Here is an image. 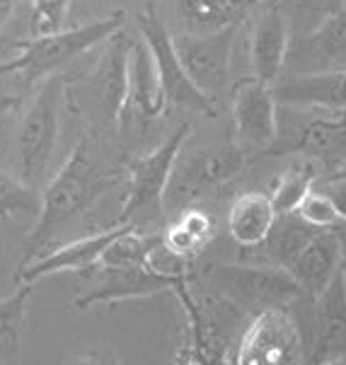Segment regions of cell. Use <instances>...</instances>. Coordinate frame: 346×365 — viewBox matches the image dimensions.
Here are the masks:
<instances>
[{"mask_svg": "<svg viewBox=\"0 0 346 365\" xmlns=\"http://www.w3.org/2000/svg\"><path fill=\"white\" fill-rule=\"evenodd\" d=\"M112 184V172L104 167L90 135H83L73 145L71 155L61 165V170L39 194V215H36L34 227L24 240L22 264L44 255L54 232H58V227H63L68 220L78 218L83 210L95 206V201H100Z\"/></svg>", "mask_w": 346, "mask_h": 365, "instance_id": "6da1fadb", "label": "cell"}, {"mask_svg": "<svg viewBox=\"0 0 346 365\" xmlns=\"http://www.w3.org/2000/svg\"><path fill=\"white\" fill-rule=\"evenodd\" d=\"M172 293L177 295L184 312V339L177 351V365H228L235 361V349L240 344V324L247 312L225 300L223 295L196 298L191 293V281L177 283Z\"/></svg>", "mask_w": 346, "mask_h": 365, "instance_id": "7a4b0ae2", "label": "cell"}, {"mask_svg": "<svg viewBox=\"0 0 346 365\" xmlns=\"http://www.w3.org/2000/svg\"><path fill=\"white\" fill-rule=\"evenodd\" d=\"M123 22H126L123 12H114V15L100 17V20L76 29H63L56 34H36L17 44L20 51L15 53V58L0 66V76H20L29 83L56 76L58 68L71 63L73 58H78L90 48L102 46L109 36L121 32Z\"/></svg>", "mask_w": 346, "mask_h": 365, "instance_id": "3957f363", "label": "cell"}, {"mask_svg": "<svg viewBox=\"0 0 346 365\" xmlns=\"http://www.w3.org/2000/svg\"><path fill=\"white\" fill-rule=\"evenodd\" d=\"M61 95H63V80L58 73L44 78L17 123L15 145H12L15 175L29 187H36L44 179L56 153Z\"/></svg>", "mask_w": 346, "mask_h": 365, "instance_id": "277c9868", "label": "cell"}, {"mask_svg": "<svg viewBox=\"0 0 346 365\" xmlns=\"http://www.w3.org/2000/svg\"><path fill=\"white\" fill-rule=\"evenodd\" d=\"M189 133V123H182L156 150L128 160L126 177H123L126 194H123L121 210L116 215L114 225H123V222L141 225V220L160 215L165 196L170 191V182L172 175H175L179 153H182L184 143H187Z\"/></svg>", "mask_w": 346, "mask_h": 365, "instance_id": "5b68a950", "label": "cell"}, {"mask_svg": "<svg viewBox=\"0 0 346 365\" xmlns=\"http://www.w3.org/2000/svg\"><path fill=\"white\" fill-rule=\"evenodd\" d=\"M206 278L215 293L238 305L247 314H262L274 307H293L302 300V290L288 269L274 264H211Z\"/></svg>", "mask_w": 346, "mask_h": 365, "instance_id": "8992f818", "label": "cell"}, {"mask_svg": "<svg viewBox=\"0 0 346 365\" xmlns=\"http://www.w3.org/2000/svg\"><path fill=\"white\" fill-rule=\"evenodd\" d=\"M307 346L290 307H274L247 324L235 349V365H305Z\"/></svg>", "mask_w": 346, "mask_h": 365, "instance_id": "52a82bcc", "label": "cell"}, {"mask_svg": "<svg viewBox=\"0 0 346 365\" xmlns=\"http://www.w3.org/2000/svg\"><path fill=\"white\" fill-rule=\"evenodd\" d=\"M136 22H138L141 39L146 41V46L151 48V53H153V61H156L160 83H163V88H165L170 107L201 111V114H215V102L208 100V97L191 83V78L187 76V71H184L182 61H179V56H177V48H175V39H172L170 29L165 27V22L160 20L156 8H153V5L143 8Z\"/></svg>", "mask_w": 346, "mask_h": 365, "instance_id": "ba28073f", "label": "cell"}, {"mask_svg": "<svg viewBox=\"0 0 346 365\" xmlns=\"http://www.w3.org/2000/svg\"><path fill=\"white\" fill-rule=\"evenodd\" d=\"M235 27L213 29V32H182L172 34L177 56L191 83L199 88L208 100H218L220 92L228 90L230 78V58L235 44Z\"/></svg>", "mask_w": 346, "mask_h": 365, "instance_id": "9c48e42d", "label": "cell"}, {"mask_svg": "<svg viewBox=\"0 0 346 365\" xmlns=\"http://www.w3.org/2000/svg\"><path fill=\"white\" fill-rule=\"evenodd\" d=\"M230 114L235 143L250 153L269 150L279 138V102L274 85L259 78H245L230 88Z\"/></svg>", "mask_w": 346, "mask_h": 365, "instance_id": "30bf717a", "label": "cell"}, {"mask_svg": "<svg viewBox=\"0 0 346 365\" xmlns=\"http://www.w3.org/2000/svg\"><path fill=\"white\" fill-rule=\"evenodd\" d=\"M252 153L247 148L233 143H220L213 148L196 150L184 165L175 167L170 189L177 199L189 201L201 194H208L215 187H223L233 177H238L247 165Z\"/></svg>", "mask_w": 346, "mask_h": 365, "instance_id": "8fae6325", "label": "cell"}, {"mask_svg": "<svg viewBox=\"0 0 346 365\" xmlns=\"http://www.w3.org/2000/svg\"><path fill=\"white\" fill-rule=\"evenodd\" d=\"M288 76L346 71V5L320 24L315 32L290 36Z\"/></svg>", "mask_w": 346, "mask_h": 365, "instance_id": "7c38bea8", "label": "cell"}, {"mask_svg": "<svg viewBox=\"0 0 346 365\" xmlns=\"http://www.w3.org/2000/svg\"><path fill=\"white\" fill-rule=\"evenodd\" d=\"M279 107V138L276 150L298 153H325L337 148L346 135V109H293Z\"/></svg>", "mask_w": 346, "mask_h": 365, "instance_id": "4fadbf2b", "label": "cell"}, {"mask_svg": "<svg viewBox=\"0 0 346 365\" xmlns=\"http://www.w3.org/2000/svg\"><path fill=\"white\" fill-rule=\"evenodd\" d=\"M97 283L76 300L78 310H90L102 302H126V300H143L151 295L175 290L177 283L191 281V278H175L160 276L148 266H97Z\"/></svg>", "mask_w": 346, "mask_h": 365, "instance_id": "5bb4252c", "label": "cell"}, {"mask_svg": "<svg viewBox=\"0 0 346 365\" xmlns=\"http://www.w3.org/2000/svg\"><path fill=\"white\" fill-rule=\"evenodd\" d=\"M346 361V288L342 276L312 300V341L305 365Z\"/></svg>", "mask_w": 346, "mask_h": 365, "instance_id": "9a60e30c", "label": "cell"}, {"mask_svg": "<svg viewBox=\"0 0 346 365\" xmlns=\"http://www.w3.org/2000/svg\"><path fill=\"white\" fill-rule=\"evenodd\" d=\"M128 222L123 225H114L109 230H102L97 235H88L83 240H76V242H68L58 250L49 252V255H41L32 259V262L22 264L20 271H17V281L20 283H36L46 276L54 274H63V271H88V269H97L102 262V255L107 252V247L114 242L119 235L126 230Z\"/></svg>", "mask_w": 346, "mask_h": 365, "instance_id": "2e32d148", "label": "cell"}, {"mask_svg": "<svg viewBox=\"0 0 346 365\" xmlns=\"http://www.w3.org/2000/svg\"><path fill=\"white\" fill-rule=\"evenodd\" d=\"M131 44L128 34L116 32L104 41V51L97 61L92 83L97 88L102 111L109 123L121 126L126 121V107H128V58H131Z\"/></svg>", "mask_w": 346, "mask_h": 365, "instance_id": "e0dca14e", "label": "cell"}, {"mask_svg": "<svg viewBox=\"0 0 346 365\" xmlns=\"http://www.w3.org/2000/svg\"><path fill=\"white\" fill-rule=\"evenodd\" d=\"M290 46V29L286 22V15L281 12L279 3H271L269 8L262 10L257 17L255 29L250 39V63L255 71V78H259L267 85H276L286 71Z\"/></svg>", "mask_w": 346, "mask_h": 365, "instance_id": "ac0fdd59", "label": "cell"}, {"mask_svg": "<svg viewBox=\"0 0 346 365\" xmlns=\"http://www.w3.org/2000/svg\"><path fill=\"white\" fill-rule=\"evenodd\" d=\"M293 281L298 283L305 300H317L339 278L342 271V247L335 230H320L312 242L288 266Z\"/></svg>", "mask_w": 346, "mask_h": 365, "instance_id": "d6986e66", "label": "cell"}, {"mask_svg": "<svg viewBox=\"0 0 346 365\" xmlns=\"http://www.w3.org/2000/svg\"><path fill=\"white\" fill-rule=\"evenodd\" d=\"M279 107L293 109H346V71L315 73V76H288L274 85Z\"/></svg>", "mask_w": 346, "mask_h": 365, "instance_id": "ffe728a7", "label": "cell"}, {"mask_svg": "<svg viewBox=\"0 0 346 365\" xmlns=\"http://www.w3.org/2000/svg\"><path fill=\"white\" fill-rule=\"evenodd\" d=\"M170 109L168 95L160 83L156 61L143 39H133L128 58V107L126 116L160 119Z\"/></svg>", "mask_w": 346, "mask_h": 365, "instance_id": "44dd1931", "label": "cell"}, {"mask_svg": "<svg viewBox=\"0 0 346 365\" xmlns=\"http://www.w3.org/2000/svg\"><path fill=\"white\" fill-rule=\"evenodd\" d=\"M276 208L264 191H245L228 210V232L243 250H257L264 245L271 225L276 222Z\"/></svg>", "mask_w": 346, "mask_h": 365, "instance_id": "7402d4cb", "label": "cell"}, {"mask_svg": "<svg viewBox=\"0 0 346 365\" xmlns=\"http://www.w3.org/2000/svg\"><path fill=\"white\" fill-rule=\"evenodd\" d=\"M320 230H315L312 225H307L298 213H279L276 222L271 225V230L264 240L262 250L267 255L269 264L288 269L295 262V257L312 242V237Z\"/></svg>", "mask_w": 346, "mask_h": 365, "instance_id": "603a6c76", "label": "cell"}, {"mask_svg": "<svg viewBox=\"0 0 346 365\" xmlns=\"http://www.w3.org/2000/svg\"><path fill=\"white\" fill-rule=\"evenodd\" d=\"M213 235H215V220L211 215L201 208H187L179 215L175 225L163 235V240L175 255L194 262L203 247L211 242Z\"/></svg>", "mask_w": 346, "mask_h": 365, "instance_id": "cb8c5ba5", "label": "cell"}, {"mask_svg": "<svg viewBox=\"0 0 346 365\" xmlns=\"http://www.w3.org/2000/svg\"><path fill=\"white\" fill-rule=\"evenodd\" d=\"M34 293V283H20L15 293L0 298V361L12 365L20 356L24 319H27V305Z\"/></svg>", "mask_w": 346, "mask_h": 365, "instance_id": "d4e9b609", "label": "cell"}, {"mask_svg": "<svg viewBox=\"0 0 346 365\" xmlns=\"http://www.w3.org/2000/svg\"><path fill=\"white\" fill-rule=\"evenodd\" d=\"M177 17L187 32H213L230 27V0H175Z\"/></svg>", "mask_w": 346, "mask_h": 365, "instance_id": "484cf974", "label": "cell"}, {"mask_svg": "<svg viewBox=\"0 0 346 365\" xmlns=\"http://www.w3.org/2000/svg\"><path fill=\"white\" fill-rule=\"evenodd\" d=\"M344 5L346 0H279V8L286 15L290 36L315 32L327 17H332Z\"/></svg>", "mask_w": 346, "mask_h": 365, "instance_id": "4316f807", "label": "cell"}, {"mask_svg": "<svg viewBox=\"0 0 346 365\" xmlns=\"http://www.w3.org/2000/svg\"><path fill=\"white\" fill-rule=\"evenodd\" d=\"M39 201L34 187L24 184L17 175L0 170V225L17 218L39 215Z\"/></svg>", "mask_w": 346, "mask_h": 365, "instance_id": "83f0119b", "label": "cell"}, {"mask_svg": "<svg viewBox=\"0 0 346 365\" xmlns=\"http://www.w3.org/2000/svg\"><path fill=\"white\" fill-rule=\"evenodd\" d=\"M315 170L312 165H298L288 170L279 182H276L274 191H271V203H274L276 213H293L305 199V194L315 187Z\"/></svg>", "mask_w": 346, "mask_h": 365, "instance_id": "f1b7e54d", "label": "cell"}, {"mask_svg": "<svg viewBox=\"0 0 346 365\" xmlns=\"http://www.w3.org/2000/svg\"><path fill=\"white\" fill-rule=\"evenodd\" d=\"M293 213H298L315 230H335L339 222H342V215H339L337 206L320 187H312L307 191L305 199L300 201V206Z\"/></svg>", "mask_w": 346, "mask_h": 365, "instance_id": "f546056e", "label": "cell"}, {"mask_svg": "<svg viewBox=\"0 0 346 365\" xmlns=\"http://www.w3.org/2000/svg\"><path fill=\"white\" fill-rule=\"evenodd\" d=\"M73 0H32V36L63 32Z\"/></svg>", "mask_w": 346, "mask_h": 365, "instance_id": "4dcf8cb0", "label": "cell"}, {"mask_svg": "<svg viewBox=\"0 0 346 365\" xmlns=\"http://www.w3.org/2000/svg\"><path fill=\"white\" fill-rule=\"evenodd\" d=\"M68 365H123V363H121V358L116 356V351L97 346V349H90V351H85V354L73 356L71 361H68Z\"/></svg>", "mask_w": 346, "mask_h": 365, "instance_id": "1f68e13d", "label": "cell"}, {"mask_svg": "<svg viewBox=\"0 0 346 365\" xmlns=\"http://www.w3.org/2000/svg\"><path fill=\"white\" fill-rule=\"evenodd\" d=\"M315 187H320L327 196H330L332 203H335L339 210V215H342V222H346V179L330 177L325 184H315Z\"/></svg>", "mask_w": 346, "mask_h": 365, "instance_id": "d6a6232c", "label": "cell"}, {"mask_svg": "<svg viewBox=\"0 0 346 365\" xmlns=\"http://www.w3.org/2000/svg\"><path fill=\"white\" fill-rule=\"evenodd\" d=\"M259 5H264V0H230V15L233 22L238 24L240 20H245L252 10H257Z\"/></svg>", "mask_w": 346, "mask_h": 365, "instance_id": "836d02e7", "label": "cell"}, {"mask_svg": "<svg viewBox=\"0 0 346 365\" xmlns=\"http://www.w3.org/2000/svg\"><path fill=\"white\" fill-rule=\"evenodd\" d=\"M335 232L339 237V247H342V271H339V276H342L344 288H346V222H339L335 227Z\"/></svg>", "mask_w": 346, "mask_h": 365, "instance_id": "e575fe53", "label": "cell"}, {"mask_svg": "<svg viewBox=\"0 0 346 365\" xmlns=\"http://www.w3.org/2000/svg\"><path fill=\"white\" fill-rule=\"evenodd\" d=\"M17 3H20V0H0V32H3L5 24L12 20V15H15V10H17Z\"/></svg>", "mask_w": 346, "mask_h": 365, "instance_id": "d590c367", "label": "cell"}, {"mask_svg": "<svg viewBox=\"0 0 346 365\" xmlns=\"http://www.w3.org/2000/svg\"><path fill=\"white\" fill-rule=\"evenodd\" d=\"M325 365H346V361H335V363H325Z\"/></svg>", "mask_w": 346, "mask_h": 365, "instance_id": "8d00e7d4", "label": "cell"}, {"mask_svg": "<svg viewBox=\"0 0 346 365\" xmlns=\"http://www.w3.org/2000/svg\"><path fill=\"white\" fill-rule=\"evenodd\" d=\"M332 177H342V179H346V170H344V172H339V175H332Z\"/></svg>", "mask_w": 346, "mask_h": 365, "instance_id": "74e56055", "label": "cell"}, {"mask_svg": "<svg viewBox=\"0 0 346 365\" xmlns=\"http://www.w3.org/2000/svg\"><path fill=\"white\" fill-rule=\"evenodd\" d=\"M228 365H235V361H233V363H228Z\"/></svg>", "mask_w": 346, "mask_h": 365, "instance_id": "f35d334b", "label": "cell"}, {"mask_svg": "<svg viewBox=\"0 0 346 365\" xmlns=\"http://www.w3.org/2000/svg\"><path fill=\"white\" fill-rule=\"evenodd\" d=\"M0 365H5V363H3V361H0Z\"/></svg>", "mask_w": 346, "mask_h": 365, "instance_id": "ab89813d", "label": "cell"}]
</instances>
